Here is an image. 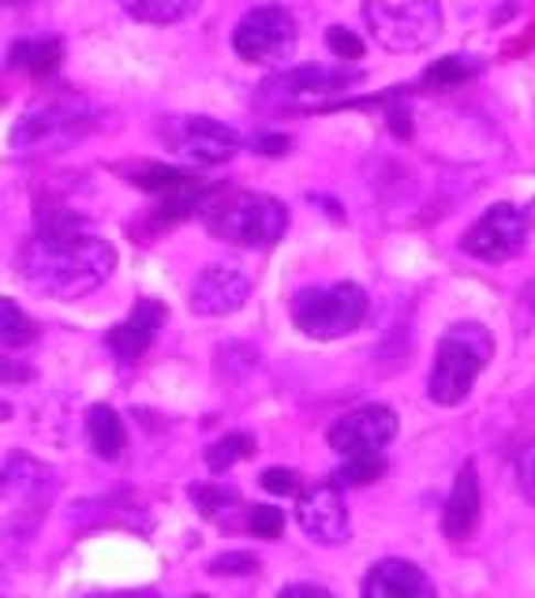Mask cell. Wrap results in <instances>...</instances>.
Returning <instances> with one entry per match:
<instances>
[{
	"label": "cell",
	"instance_id": "6da1fadb",
	"mask_svg": "<svg viewBox=\"0 0 535 598\" xmlns=\"http://www.w3.org/2000/svg\"><path fill=\"white\" fill-rule=\"evenodd\" d=\"M15 270L31 289L50 300H83L101 289L117 270V251L109 240L83 229H37L34 240L19 247Z\"/></svg>",
	"mask_w": 535,
	"mask_h": 598
},
{
	"label": "cell",
	"instance_id": "7a4b0ae2",
	"mask_svg": "<svg viewBox=\"0 0 535 598\" xmlns=\"http://www.w3.org/2000/svg\"><path fill=\"white\" fill-rule=\"evenodd\" d=\"M98 128V109L87 98L75 94H56V98L34 101L12 123V150L19 157H42L61 154V150L75 146Z\"/></svg>",
	"mask_w": 535,
	"mask_h": 598
},
{
	"label": "cell",
	"instance_id": "3957f363",
	"mask_svg": "<svg viewBox=\"0 0 535 598\" xmlns=\"http://www.w3.org/2000/svg\"><path fill=\"white\" fill-rule=\"evenodd\" d=\"M494 359V337L480 322H454L438 340L435 367L427 378V396L443 407H457L472 393L476 378Z\"/></svg>",
	"mask_w": 535,
	"mask_h": 598
},
{
	"label": "cell",
	"instance_id": "277c9868",
	"mask_svg": "<svg viewBox=\"0 0 535 598\" xmlns=\"http://www.w3.org/2000/svg\"><path fill=\"white\" fill-rule=\"evenodd\" d=\"M203 221L210 236L237 247H270L288 229V210L274 195L255 192H218L206 198Z\"/></svg>",
	"mask_w": 535,
	"mask_h": 598
},
{
	"label": "cell",
	"instance_id": "5b68a950",
	"mask_svg": "<svg viewBox=\"0 0 535 598\" xmlns=\"http://www.w3.org/2000/svg\"><path fill=\"white\" fill-rule=\"evenodd\" d=\"M363 318H368V292L356 281L312 284L293 296V322L312 340L349 337L363 326Z\"/></svg>",
	"mask_w": 535,
	"mask_h": 598
},
{
	"label": "cell",
	"instance_id": "8992f818",
	"mask_svg": "<svg viewBox=\"0 0 535 598\" xmlns=\"http://www.w3.org/2000/svg\"><path fill=\"white\" fill-rule=\"evenodd\" d=\"M363 19L386 53H419L443 34L438 0H363Z\"/></svg>",
	"mask_w": 535,
	"mask_h": 598
},
{
	"label": "cell",
	"instance_id": "52a82bcc",
	"mask_svg": "<svg viewBox=\"0 0 535 598\" xmlns=\"http://www.w3.org/2000/svg\"><path fill=\"white\" fill-rule=\"evenodd\" d=\"M296 42H299L296 19L281 4L251 8L237 23V31H232L237 56L248 64H259V68H281L296 53Z\"/></svg>",
	"mask_w": 535,
	"mask_h": 598
},
{
	"label": "cell",
	"instance_id": "ba28073f",
	"mask_svg": "<svg viewBox=\"0 0 535 598\" xmlns=\"http://www.w3.org/2000/svg\"><path fill=\"white\" fill-rule=\"evenodd\" d=\"M162 142L187 165H225L240 150L237 131L210 117H168L162 123Z\"/></svg>",
	"mask_w": 535,
	"mask_h": 598
},
{
	"label": "cell",
	"instance_id": "9c48e42d",
	"mask_svg": "<svg viewBox=\"0 0 535 598\" xmlns=\"http://www.w3.org/2000/svg\"><path fill=\"white\" fill-rule=\"evenodd\" d=\"M524 243H528V217L510 203L491 206V210L461 236V247L480 262H505L513 259V254H521Z\"/></svg>",
	"mask_w": 535,
	"mask_h": 598
},
{
	"label": "cell",
	"instance_id": "30bf717a",
	"mask_svg": "<svg viewBox=\"0 0 535 598\" xmlns=\"http://www.w3.org/2000/svg\"><path fill=\"white\" fill-rule=\"evenodd\" d=\"M397 438V412L390 404H363L330 426V449L341 457L382 453Z\"/></svg>",
	"mask_w": 535,
	"mask_h": 598
},
{
	"label": "cell",
	"instance_id": "8fae6325",
	"mask_svg": "<svg viewBox=\"0 0 535 598\" xmlns=\"http://www.w3.org/2000/svg\"><path fill=\"white\" fill-rule=\"evenodd\" d=\"M296 520L304 535L315 539L318 546H337L349 539V509H345V493L334 479L315 482V487L299 493Z\"/></svg>",
	"mask_w": 535,
	"mask_h": 598
},
{
	"label": "cell",
	"instance_id": "7c38bea8",
	"mask_svg": "<svg viewBox=\"0 0 535 598\" xmlns=\"http://www.w3.org/2000/svg\"><path fill=\"white\" fill-rule=\"evenodd\" d=\"M248 300H251V278L240 273L237 265H206L192 284V296H187L192 311L203 318L232 315Z\"/></svg>",
	"mask_w": 535,
	"mask_h": 598
},
{
	"label": "cell",
	"instance_id": "4fadbf2b",
	"mask_svg": "<svg viewBox=\"0 0 535 598\" xmlns=\"http://www.w3.org/2000/svg\"><path fill=\"white\" fill-rule=\"evenodd\" d=\"M165 318H168V311L162 300H139L135 307H131V315L120 322V326L109 329V337H106L109 352L117 356L120 363H135V359L157 340V334H162Z\"/></svg>",
	"mask_w": 535,
	"mask_h": 598
},
{
	"label": "cell",
	"instance_id": "5bb4252c",
	"mask_svg": "<svg viewBox=\"0 0 535 598\" xmlns=\"http://www.w3.org/2000/svg\"><path fill=\"white\" fill-rule=\"evenodd\" d=\"M480 512H483V490H480V471L468 460L454 479V490L446 498L443 509V535L449 543H468L480 528Z\"/></svg>",
	"mask_w": 535,
	"mask_h": 598
},
{
	"label": "cell",
	"instance_id": "9a60e30c",
	"mask_svg": "<svg viewBox=\"0 0 535 598\" xmlns=\"http://www.w3.org/2000/svg\"><path fill=\"white\" fill-rule=\"evenodd\" d=\"M53 487H56V479L42 460L26 457V453L8 457V464H4V501L8 505L15 501L19 509H26L31 517H37V512L45 509V501L53 498Z\"/></svg>",
	"mask_w": 535,
	"mask_h": 598
},
{
	"label": "cell",
	"instance_id": "2e32d148",
	"mask_svg": "<svg viewBox=\"0 0 535 598\" xmlns=\"http://www.w3.org/2000/svg\"><path fill=\"white\" fill-rule=\"evenodd\" d=\"M363 598H438V591L419 565L386 557V562L371 565L368 580H363Z\"/></svg>",
	"mask_w": 535,
	"mask_h": 598
},
{
	"label": "cell",
	"instance_id": "e0dca14e",
	"mask_svg": "<svg viewBox=\"0 0 535 598\" xmlns=\"http://www.w3.org/2000/svg\"><path fill=\"white\" fill-rule=\"evenodd\" d=\"M360 79L356 72L345 68H326V64H307V68H296L288 75H281L270 90H281V98H326V94H337Z\"/></svg>",
	"mask_w": 535,
	"mask_h": 598
},
{
	"label": "cell",
	"instance_id": "ac0fdd59",
	"mask_svg": "<svg viewBox=\"0 0 535 598\" xmlns=\"http://www.w3.org/2000/svg\"><path fill=\"white\" fill-rule=\"evenodd\" d=\"M61 56H64L61 37H19V42H12L8 64H12V68L31 72L34 79H45V75L56 72Z\"/></svg>",
	"mask_w": 535,
	"mask_h": 598
},
{
	"label": "cell",
	"instance_id": "d6986e66",
	"mask_svg": "<svg viewBox=\"0 0 535 598\" xmlns=\"http://www.w3.org/2000/svg\"><path fill=\"white\" fill-rule=\"evenodd\" d=\"M87 442L101 460H117L124 453L128 445L124 423H120V415L109 404H94L87 412Z\"/></svg>",
	"mask_w": 535,
	"mask_h": 598
},
{
	"label": "cell",
	"instance_id": "ffe728a7",
	"mask_svg": "<svg viewBox=\"0 0 535 598\" xmlns=\"http://www.w3.org/2000/svg\"><path fill=\"white\" fill-rule=\"evenodd\" d=\"M203 0H120L128 15H135L139 23H154V26H165V23H181L199 8Z\"/></svg>",
	"mask_w": 535,
	"mask_h": 598
},
{
	"label": "cell",
	"instance_id": "44dd1931",
	"mask_svg": "<svg viewBox=\"0 0 535 598\" xmlns=\"http://www.w3.org/2000/svg\"><path fill=\"white\" fill-rule=\"evenodd\" d=\"M131 184L135 187H143L146 195H173V192H181V187L187 184H195L192 176L181 173V168H168V165H154V161H146V165H135V168H128L124 173Z\"/></svg>",
	"mask_w": 535,
	"mask_h": 598
},
{
	"label": "cell",
	"instance_id": "7402d4cb",
	"mask_svg": "<svg viewBox=\"0 0 535 598\" xmlns=\"http://www.w3.org/2000/svg\"><path fill=\"white\" fill-rule=\"evenodd\" d=\"M251 453H255V438H251V434H243V431L225 434V438H218L210 449H206V468H210L214 476H221V471H229L232 464L251 457Z\"/></svg>",
	"mask_w": 535,
	"mask_h": 598
},
{
	"label": "cell",
	"instance_id": "603a6c76",
	"mask_svg": "<svg viewBox=\"0 0 535 598\" xmlns=\"http://www.w3.org/2000/svg\"><path fill=\"white\" fill-rule=\"evenodd\" d=\"M476 72H480V61H468V56H443V61H435L424 72V83L435 90H446V87H461V83L472 79Z\"/></svg>",
	"mask_w": 535,
	"mask_h": 598
},
{
	"label": "cell",
	"instance_id": "cb8c5ba5",
	"mask_svg": "<svg viewBox=\"0 0 535 598\" xmlns=\"http://www.w3.org/2000/svg\"><path fill=\"white\" fill-rule=\"evenodd\" d=\"M187 493H192L195 509H199L206 520H218L225 512H232V505H240V493L232 487H221V482H199V487H192Z\"/></svg>",
	"mask_w": 535,
	"mask_h": 598
},
{
	"label": "cell",
	"instance_id": "d4e9b609",
	"mask_svg": "<svg viewBox=\"0 0 535 598\" xmlns=\"http://www.w3.org/2000/svg\"><path fill=\"white\" fill-rule=\"evenodd\" d=\"M0 315H4V318H0V340H4L8 352H12V348L31 345V340L37 337V326L15 307L12 300H0Z\"/></svg>",
	"mask_w": 535,
	"mask_h": 598
},
{
	"label": "cell",
	"instance_id": "484cf974",
	"mask_svg": "<svg viewBox=\"0 0 535 598\" xmlns=\"http://www.w3.org/2000/svg\"><path fill=\"white\" fill-rule=\"evenodd\" d=\"M386 471V460L379 457V453H368V457H345L341 468L334 471V482L337 487H368Z\"/></svg>",
	"mask_w": 535,
	"mask_h": 598
},
{
	"label": "cell",
	"instance_id": "4316f807",
	"mask_svg": "<svg viewBox=\"0 0 535 598\" xmlns=\"http://www.w3.org/2000/svg\"><path fill=\"white\" fill-rule=\"evenodd\" d=\"M259 568V557L248 554V550H229V554H218L210 562V573L214 576H248Z\"/></svg>",
	"mask_w": 535,
	"mask_h": 598
},
{
	"label": "cell",
	"instance_id": "83f0119b",
	"mask_svg": "<svg viewBox=\"0 0 535 598\" xmlns=\"http://www.w3.org/2000/svg\"><path fill=\"white\" fill-rule=\"evenodd\" d=\"M248 528L255 531V539H277L285 531V512L274 505H255L248 517Z\"/></svg>",
	"mask_w": 535,
	"mask_h": 598
},
{
	"label": "cell",
	"instance_id": "f1b7e54d",
	"mask_svg": "<svg viewBox=\"0 0 535 598\" xmlns=\"http://www.w3.org/2000/svg\"><path fill=\"white\" fill-rule=\"evenodd\" d=\"M326 45H330V53L341 56V61H360L363 56L360 34H352L349 26H330V31H326Z\"/></svg>",
	"mask_w": 535,
	"mask_h": 598
},
{
	"label": "cell",
	"instance_id": "f546056e",
	"mask_svg": "<svg viewBox=\"0 0 535 598\" xmlns=\"http://www.w3.org/2000/svg\"><path fill=\"white\" fill-rule=\"evenodd\" d=\"M262 490H270V493H285V498H299L304 493V482H299V476L293 468H266L262 471Z\"/></svg>",
	"mask_w": 535,
	"mask_h": 598
},
{
	"label": "cell",
	"instance_id": "4dcf8cb0",
	"mask_svg": "<svg viewBox=\"0 0 535 598\" xmlns=\"http://www.w3.org/2000/svg\"><path fill=\"white\" fill-rule=\"evenodd\" d=\"M517 482H521L524 498L535 501V442H528L517 453Z\"/></svg>",
	"mask_w": 535,
	"mask_h": 598
},
{
	"label": "cell",
	"instance_id": "1f68e13d",
	"mask_svg": "<svg viewBox=\"0 0 535 598\" xmlns=\"http://www.w3.org/2000/svg\"><path fill=\"white\" fill-rule=\"evenodd\" d=\"M277 598H334V595L318 584H288V587H281Z\"/></svg>",
	"mask_w": 535,
	"mask_h": 598
},
{
	"label": "cell",
	"instance_id": "d6a6232c",
	"mask_svg": "<svg viewBox=\"0 0 535 598\" xmlns=\"http://www.w3.org/2000/svg\"><path fill=\"white\" fill-rule=\"evenodd\" d=\"M251 150H259V154H285L288 139L285 135H259L255 142H251Z\"/></svg>",
	"mask_w": 535,
	"mask_h": 598
},
{
	"label": "cell",
	"instance_id": "836d02e7",
	"mask_svg": "<svg viewBox=\"0 0 535 598\" xmlns=\"http://www.w3.org/2000/svg\"><path fill=\"white\" fill-rule=\"evenodd\" d=\"M87 598H154L150 591H124V595H87Z\"/></svg>",
	"mask_w": 535,
	"mask_h": 598
},
{
	"label": "cell",
	"instance_id": "e575fe53",
	"mask_svg": "<svg viewBox=\"0 0 535 598\" xmlns=\"http://www.w3.org/2000/svg\"><path fill=\"white\" fill-rule=\"evenodd\" d=\"M532 221H535V203H532Z\"/></svg>",
	"mask_w": 535,
	"mask_h": 598
},
{
	"label": "cell",
	"instance_id": "d590c367",
	"mask_svg": "<svg viewBox=\"0 0 535 598\" xmlns=\"http://www.w3.org/2000/svg\"><path fill=\"white\" fill-rule=\"evenodd\" d=\"M195 598H206V595H195Z\"/></svg>",
	"mask_w": 535,
	"mask_h": 598
},
{
	"label": "cell",
	"instance_id": "8d00e7d4",
	"mask_svg": "<svg viewBox=\"0 0 535 598\" xmlns=\"http://www.w3.org/2000/svg\"><path fill=\"white\" fill-rule=\"evenodd\" d=\"M8 4H12V0H8Z\"/></svg>",
	"mask_w": 535,
	"mask_h": 598
}]
</instances>
